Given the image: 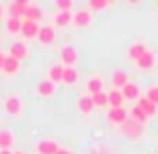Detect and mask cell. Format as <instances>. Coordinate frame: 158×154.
<instances>
[{"label": "cell", "mask_w": 158, "mask_h": 154, "mask_svg": "<svg viewBox=\"0 0 158 154\" xmlns=\"http://www.w3.org/2000/svg\"><path fill=\"white\" fill-rule=\"evenodd\" d=\"M0 18H4V6H2V2H0Z\"/></svg>", "instance_id": "obj_34"}, {"label": "cell", "mask_w": 158, "mask_h": 154, "mask_svg": "<svg viewBox=\"0 0 158 154\" xmlns=\"http://www.w3.org/2000/svg\"><path fill=\"white\" fill-rule=\"evenodd\" d=\"M2 110H4V114H8V116H20L22 114L24 102H22V98H20V94L18 92H8L6 96L2 98Z\"/></svg>", "instance_id": "obj_1"}, {"label": "cell", "mask_w": 158, "mask_h": 154, "mask_svg": "<svg viewBox=\"0 0 158 154\" xmlns=\"http://www.w3.org/2000/svg\"><path fill=\"white\" fill-rule=\"evenodd\" d=\"M8 56L16 58V60H28V56H30V50H28V44L24 42V40H16V42L10 44V48H8Z\"/></svg>", "instance_id": "obj_5"}, {"label": "cell", "mask_w": 158, "mask_h": 154, "mask_svg": "<svg viewBox=\"0 0 158 154\" xmlns=\"http://www.w3.org/2000/svg\"><path fill=\"white\" fill-rule=\"evenodd\" d=\"M38 30H40V24L38 22H32V20H22V28H20V36L22 40H34L38 36Z\"/></svg>", "instance_id": "obj_11"}, {"label": "cell", "mask_w": 158, "mask_h": 154, "mask_svg": "<svg viewBox=\"0 0 158 154\" xmlns=\"http://www.w3.org/2000/svg\"><path fill=\"white\" fill-rule=\"evenodd\" d=\"M0 154H14V150H0Z\"/></svg>", "instance_id": "obj_36"}, {"label": "cell", "mask_w": 158, "mask_h": 154, "mask_svg": "<svg viewBox=\"0 0 158 154\" xmlns=\"http://www.w3.org/2000/svg\"><path fill=\"white\" fill-rule=\"evenodd\" d=\"M62 82L66 86H74L78 82V70L76 66H64V76H62Z\"/></svg>", "instance_id": "obj_25"}, {"label": "cell", "mask_w": 158, "mask_h": 154, "mask_svg": "<svg viewBox=\"0 0 158 154\" xmlns=\"http://www.w3.org/2000/svg\"><path fill=\"white\" fill-rule=\"evenodd\" d=\"M36 40H38L40 44H52L54 40H56V30H54V26H50V24H42L40 30H38Z\"/></svg>", "instance_id": "obj_15"}, {"label": "cell", "mask_w": 158, "mask_h": 154, "mask_svg": "<svg viewBox=\"0 0 158 154\" xmlns=\"http://www.w3.org/2000/svg\"><path fill=\"white\" fill-rule=\"evenodd\" d=\"M14 154H28L26 150H22V148H18V150H14Z\"/></svg>", "instance_id": "obj_35"}, {"label": "cell", "mask_w": 158, "mask_h": 154, "mask_svg": "<svg viewBox=\"0 0 158 154\" xmlns=\"http://www.w3.org/2000/svg\"><path fill=\"white\" fill-rule=\"evenodd\" d=\"M136 106L140 108V110L144 112V114L148 116V118H152V116H156V112H158V106H154L150 100H146L144 96H140L138 100H136Z\"/></svg>", "instance_id": "obj_22"}, {"label": "cell", "mask_w": 158, "mask_h": 154, "mask_svg": "<svg viewBox=\"0 0 158 154\" xmlns=\"http://www.w3.org/2000/svg\"><path fill=\"white\" fill-rule=\"evenodd\" d=\"M120 132H122L124 136H128V138H132V140H138V138H142V136H144V124H140V122H136V120L128 118L126 122L122 124Z\"/></svg>", "instance_id": "obj_2"}, {"label": "cell", "mask_w": 158, "mask_h": 154, "mask_svg": "<svg viewBox=\"0 0 158 154\" xmlns=\"http://www.w3.org/2000/svg\"><path fill=\"white\" fill-rule=\"evenodd\" d=\"M144 98L150 100L154 106H158V84H150L146 90H144Z\"/></svg>", "instance_id": "obj_27"}, {"label": "cell", "mask_w": 158, "mask_h": 154, "mask_svg": "<svg viewBox=\"0 0 158 154\" xmlns=\"http://www.w3.org/2000/svg\"><path fill=\"white\" fill-rule=\"evenodd\" d=\"M130 82V74L126 72V70H122V68H118V70H114L112 72V76H110V84H112V88L114 90H122L124 86Z\"/></svg>", "instance_id": "obj_12"}, {"label": "cell", "mask_w": 158, "mask_h": 154, "mask_svg": "<svg viewBox=\"0 0 158 154\" xmlns=\"http://www.w3.org/2000/svg\"><path fill=\"white\" fill-rule=\"evenodd\" d=\"M76 108H78L80 114L88 116V114H92V112H94V108H96V106H94V100H92L90 94H80L78 100H76Z\"/></svg>", "instance_id": "obj_14"}, {"label": "cell", "mask_w": 158, "mask_h": 154, "mask_svg": "<svg viewBox=\"0 0 158 154\" xmlns=\"http://www.w3.org/2000/svg\"><path fill=\"white\" fill-rule=\"evenodd\" d=\"M94 18V12L88 10V8H80V10L72 12V26L74 28H86L92 24Z\"/></svg>", "instance_id": "obj_3"}, {"label": "cell", "mask_w": 158, "mask_h": 154, "mask_svg": "<svg viewBox=\"0 0 158 154\" xmlns=\"http://www.w3.org/2000/svg\"><path fill=\"white\" fill-rule=\"evenodd\" d=\"M72 6L74 4L70 2V0H56V2H54L56 12H72Z\"/></svg>", "instance_id": "obj_31"}, {"label": "cell", "mask_w": 158, "mask_h": 154, "mask_svg": "<svg viewBox=\"0 0 158 154\" xmlns=\"http://www.w3.org/2000/svg\"><path fill=\"white\" fill-rule=\"evenodd\" d=\"M146 48H148V46L144 44V40H136V42H132L130 46L126 48V56L130 58L132 62H136V60H138V58L142 56L144 52H146Z\"/></svg>", "instance_id": "obj_17"}, {"label": "cell", "mask_w": 158, "mask_h": 154, "mask_svg": "<svg viewBox=\"0 0 158 154\" xmlns=\"http://www.w3.org/2000/svg\"><path fill=\"white\" fill-rule=\"evenodd\" d=\"M62 76H64V66L60 64V62H56V64L48 66V72H46V78L54 84H58V82H62Z\"/></svg>", "instance_id": "obj_19"}, {"label": "cell", "mask_w": 158, "mask_h": 154, "mask_svg": "<svg viewBox=\"0 0 158 154\" xmlns=\"http://www.w3.org/2000/svg\"><path fill=\"white\" fill-rule=\"evenodd\" d=\"M28 6H30V2H28V0H14V2L8 4V16L24 20V14H26Z\"/></svg>", "instance_id": "obj_10"}, {"label": "cell", "mask_w": 158, "mask_h": 154, "mask_svg": "<svg viewBox=\"0 0 158 154\" xmlns=\"http://www.w3.org/2000/svg\"><path fill=\"white\" fill-rule=\"evenodd\" d=\"M78 62V50L76 46H62L60 48V64L62 66H76Z\"/></svg>", "instance_id": "obj_7"}, {"label": "cell", "mask_w": 158, "mask_h": 154, "mask_svg": "<svg viewBox=\"0 0 158 154\" xmlns=\"http://www.w3.org/2000/svg\"><path fill=\"white\" fill-rule=\"evenodd\" d=\"M4 26H6V32H8L10 36H18V34H20V28H22V20L8 16L6 22H4Z\"/></svg>", "instance_id": "obj_26"}, {"label": "cell", "mask_w": 158, "mask_h": 154, "mask_svg": "<svg viewBox=\"0 0 158 154\" xmlns=\"http://www.w3.org/2000/svg\"><path fill=\"white\" fill-rule=\"evenodd\" d=\"M56 154H72V150H70V148H64V146H60Z\"/></svg>", "instance_id": "obj_32"}, {"label": "cell", "mask_w": 158, "mask_h": 154, "mask_svg": "<svg viewBox=\"0 0 158 154\" xmlns=\"http://www.w3.org/2000/svg\"><path fill=\"white\" fill-rule=\"evenodd\" d=\"M134 66L138 70H150V68H154V66H156V52L152 50V48H146V52H144L142 56L134 62Z\"/></svg>", "instance_id": "obj_8"}, {"label": "cell", "mask_w": 158, "mask_h": 154, "mask_svg": "<svg viewBox=\"0 0 158 154\" xmlns=\"http://www.w3.org/2000/svg\"><path fill=\"white\" fill-rule=\"evenodd\" d=\"M34 90H36V96L38 98H52L56 94V84L50 82L48 78H42L40 82H36Z\"/></svg>", "instance_id": "obj_6"}, {"label": "cell", "mask_w": 158, "mask_h": 154, "mask_svg": "<svg viewBox=\"0 0 158 154\" xmlns=\"http://www.w3.org/2000/svg\"><path fill=\"white\" fill-rule=\"evenodd\" d=\"M4 60H6V54L0 52V72H2V66H4Z\"/></svg>", "instance_id": "obj_33"}, {"label": "cell", "mask_w": 158, "mask_h": 154, "mask_svg": "<svg viewBox=\"0 0 158 154\" xmlns=\"http://www.w3.org/2000/svg\"><path fill=\"white\" fill-rule=\"evenodd\" d=\"M122 94H124V100L136 102V100L140 98V86L134 84V82H128V84L122 88Z\"/></svg>", "instance_id": "obj_21"}, {"label": "cell", "mask_w": 158, "mask_h": 154, "mask_svg": "<svg viewBox=\"0 0 158 154\" xmlns=\"http://www.w3.org/2000/svg\"><path fill=\"white\" fill-rule=\"evenodd\" d=\"M98 92H104V78H102L100 74H94V76H90L88 80H86V94L94 96V94H98Z\"/></svg>", "instance_id": "obj_13"}, {"label": "cell", "mask_w": 158, "mask_h": 154, "mask_svg": "<svg viewBox=\"0 0 158 154\" xmlns=\"http://www.w3.org/2000/svg\"><path fill=\"white\" fill-rule=\"evenodd\" d=\"M92 100H94V106H96V108H106V106H108V92H98V94H94Z\"/></svg>", "instance_id": "obj_30"}, {"label": "cell", "mask_w": 158, "mask_h": 154, "mask_svg": "<svg viewBox=\"0 0 158 154\" xmlns=\"http://www.w3.org/2000/svg\"><path fill=\"white\" fill-rule=\"evenodd\" d=\"M60 148V142L56 138H40L34 144V152L36 154H56Z\"/></svg>", "instance_id": "obj_4"}, {"label": "cell", "mask_w": 158, "mask_h": 154, "mask_svg": "<svg viewBox=\"0 0 158 154\" xmlns=\"http://www.w3.org/2000/svg\"><path fill=\"white\" fill-rule=\"evenodd\" d=\"M20 68H22V62L16 60V58L8 56L6 54V60H4V66H2V72L6 74V76H14V74L20 72Z\"/></svg>", "instance_id": "obj_18"}, {"label": "cell", "mask_w": 158, "mask_h": 154, "mask_svg": "<svg viewBox=\"0 0 158 154\" xmlns=\"http://www.w3.org/2000/svg\"><path fill=\"white\" fill-rule=\"evenodd\" d=\"M154 154H158V152H154Z\"/></svg>", "instance_id": "obj_37"}, {"label": "cell", "mask_w": 158, "mask_h": 154, "mask_svg": "<svg viewBox=\"0 0 158 154\" xmlns=\"http://www.w3.org/2000/svg\"><path fill=\"white\" fill-rule=\"evenodd\" d=\"M112 2L108 0H88V10L92 12H98V10H104V8H110Z\"/></svg>", "instance_id": "obj_29"}, {"label": "cell", "mask_w": 158, "mask_h": 154, "mask_svg": "<svg viewBox=\"0 0 158 154\" xmlns=\"http://www.w3.org/2000/svg\"><path fill=\"white\" fill-rule=\"evenodd\" d=\"M54 26L56 28L72 26V12H56L54 14Z\"/></svg>", "instance_id": "obj_24"}, {"label": "cell", "mask_w": 158, "mask_h": 154, "mask_svg": "<svg viewBox=\"0 0 158 154\" xmlns=\"http://www.w3.org/2000/svg\"><path fill=\"white\" fill-rule=\"evenodd\" d=\"M16 142V134L12 128H2L0 130V150H12Z\"/></svg>", "instance_id": "obj_16"}, {"label": "cell", "mask_w": 158, "mask_h": 154, "mask_svg": "<svg viewBox=\"0 0 158 154\" xmlns=\"http://www.w3.org/2000/svg\"><path fill=\"white\" fill-rule=\"evenodd\" d=\"M42 18H44L42 8H40L38 4H32V2H30L26 14H24V20H32V22H38V24H40V20H42Z\"/></svg>", "instance_id": "obj_23"}, {"label": "cell", "mask_w": 158, "mask_h": 154, "mask_svg": "<svg viewBox=\"0 0 158 154\" xmlns=\"http://www.w3.org/2000/svg\"><path fill=\"white\" fill-rule=\"evenodd\" d=\"M128 118H130V114H128V110H124V108H110V110L106 112V120L110 124H114V126H122Z\"/></svg>", "instance_id": "obj_9"}, {"label": "cell", "mask_w": 158, "mask_h": 154, "mask_svg": "<svg viewBox=\"0 0 158 154\" xmlns=\"http://www.w3.org/2000/svg\"><path fill=\"white\" fill-rule=\"evenodd\" d=\"M124 94L122 90H108V106L110 108H124Z\"/></svg>", "instance_id": "obj_20"}, {"label": "cell", "mask_w": 158, "mask_h": 154, "mask_svg": "<svg viewBox=\"0 0 158 154\" xmlns=\"http://www.w3.org/2000/svg\"><path fill=\"white\" fill-rule=\"evenodd\" d=\"M128 114H130V118H132V120H136V122H140V124H146V122H148V116L144 114V112L140 110L138 106L130 108V110H128Z\"/></svg>", "instance_id": "obj_28"}]
</instances>
